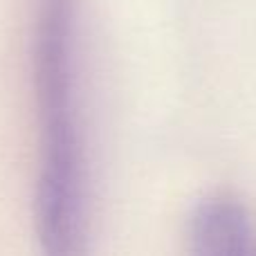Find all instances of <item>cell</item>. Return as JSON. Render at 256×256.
I'll list each match as a JSON object with an SVG mask.
<instances>
[{
    "instance_id": "obj_2",
    "label": "cell",
    "mask_w": 256,
    "mask_h": 256,
    "mask_svg": "<svg viewBox=\"0 0 256 256\" xmlns=\"http://www.w3.org/2000/svg\"><path fill=\"white\" fill-rule=\"evenodd\" d=\"M189 256H256V232L243 202L214 196L198 204L189 225Z\"/></svg>"
},
{
    "instance_id": "obj_1",
    "label": "cell",
    "mask_w": 256,
    "mask_h": 256,
    "mask_svg": "<svg viewBox=\"0 0 256 256\" xmlns=\"http://www.w3.org/2000/svg\"><path fill=\"white\" fill-rule=\"evenodd\" d=\"M36 222L40 256H88L90 173L81 117V0H38Z\"/></svg>"
}]
</instances>
